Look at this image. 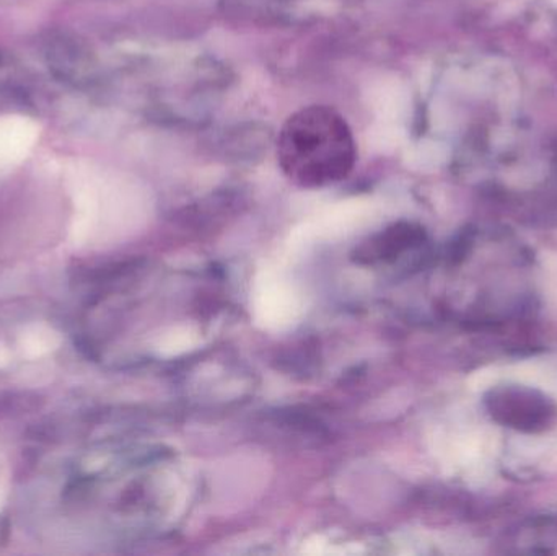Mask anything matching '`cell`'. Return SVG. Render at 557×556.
<instances>
[{
    "instance_id": "6da1fadb",
    "label": "cell",
    "mask_w": 557,
    "mask_h": 556,
    "mask_svg": "<svg viewBox=\"0 0 557 556\" xmlns=\"http://www.w3.org/2000/svg\"><path fill=\"white\" fill-rule=\"evenodd\" d=\"M276 153L278 166L290 182L321 188L349 176L357 162V143L339 111L311 104L282 124Z\"/></svg>"
},
{
    "instance_id": "277c9868",
    "label": "cell",
    "mask_w": 557,
    "mask_h": 556,
    "mask_svg": "<svg viewBox=\"0 0 557 556\" xmlns=\"http://www.w3.org/2000/svg\"><path fill=\"white\" fill-rule=\"evenodd\" d=\"M424 234L421 228L411 224L393 225L388 231L380 234L379 237L370 240L369 244L363 245L357 255L359 261L366 260L367 263L373 261L389 260V258L398 257L403 251L414 245L421 244Z\"/></svg>"
},
{
    "instance_id": "3957f363",
    "label": "cell",
    "mask_w": 557,
    "mask_h": 556,
    "mask_svg": "<svg viewBox=\"0 0 557 556\" xmlns=\"http://www.w3.org/2000/svg\"><path fill=\"white\" fill-rule=\"evenodd\" d=\"M39 126L22 114L0 116V166L22 162L38 143Z\"/></svg>"
},
{
    "instance_id": "7a4b0ae2",
    "label": "cell",
    "mask_w": 557,
    "mask_h": 556,
    "mask_svg": "<svg viewBox=\"0 0 557 556\" xmlns=\"http://www.w3.org/2000/svg\"><path fill=\"white\" fill-rule=\"evenodd\" d=\"M484 404L496 423L519 433H545L555 427L557 420L555 400L527 385H497L487 392Z\"/></svg>"
}]
</instances>
